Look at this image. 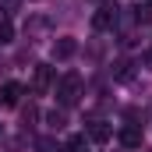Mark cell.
<instances>
[{"label":"cell","instance_id":"cell-12","mask_svg":"<svg viewBox=\"0 0 152 152\" xmlns=\"http://www.w3.org/2000/svg\"><path fill=\"white\" fill-rule=\"evenodd\" d=\"M36 145H39V152H57V142L53 138H39Z\"/></svg>","mask_w":152,"mask_h":152},{"label":"cell","instance_id":"cell-6","mask_svg":"<svg viewBox=\"0 0 152 152\" xmlns=\"http://www.w3.org/2000/svg\"><path fill=\"white\" fill-rule=\"evenodd\" d=\"M110 134L113 131H110L106 120H88V142H99L103 145V142H110Z\"/></svg>","mask_w":152,"mask_h":152},{"label":"cell","instance_id":"cell-9","mask_svg":"<svg viewBox=\"0 0 152 152\" xmlns=\"http://www.w3.org/2000/svg\"><path fill=\"white\" fill-rule=\"evenodd\" d=\"M46 120H50V127H57V131H60V127L67 124V117H64V110H50V113H46Z\"/></svg>","mask_w":152,"mask_h":152},{"label":"cell","instance_id":"cell-10","mask_svg":"<svg viewBox=\"0 0 152 152\" xmlns=\"http://www.w3.org/2000/svg\"><path fill=\"white\" fill-rule=\"evenodd\" d=\"M11 39H14V25L7 18H0V42H11Z\"/></svg>","mask_w":152,"mask_h":152},{"label":"cell","instance_id":"cell-1","mask_svg":"<svg viewBox=\"0 0 152 152\" xmlns=\"http://www.w3.org/2000/svg\"><path fill=\"white\" fill-rule=\"evenodd\" d=\"M81 92H85V85H81V75H75V71H67V75L57 81V103L64 110L81 103Z\"/></svg>","mask_w":152,"mask_h":152},{"label":"cell","instance_id":"cell-5","mask_svg":"<svg viewBox=\"0 0 152 152\" xmlns=\"http://www.w3.org/2000/svg\"><path fill=\"white\" fill-rule=\"evenodd\" d=\"M75 53H78V42H75L71 36H64V39L53 42V57H57V60H71Z\"/></svg>","mask_w":152,"mask_h":152},{"label":"cell","instance_id":"cell-13","mask_svg":"<svg viewBox=\"0 0 152 152\" xmlns=\"http://www.w3.org/2000/svg\"><path fill=\"white\" fill-rule=\"evenodd\" d=\"M0 138H4V124H0Z\"/></svg>","mask_w":152,"mask_h":152},{"label":"cell","instance_id":"cell-4","mask_svg":"<svg viewBox=\"0 0 152 152\" xmlns=\"http://www.w3.org/2000/svg\"><path fill=\"white\" fill-rule=\"evenodd\" d=\"M21 96H25V88H21L18 81L0 85V106H18V103H21Z\"/></svg>","mask_w":152,"mask_h":152},{"label":"cell","instance_id":"cell-3","mask_svg":"<svg viewBox=\"0 0 152 152\" xmlns=\"http://www.w3.org/2000/svg\"><path fill=\"white\" fill-rule=\"evenodd\" d=\"M50 85H53V67L50 64H36V71H32V92L42 96Z\"/></svg>","mask_w":152,"mask_h":152},{"label":"cell","instance_id":"cell-7","mask_svg":"<svg viewBox=\"0 0 152 152\" xmlns=\"http://www.w3.org/2000/svg\"><path fill=\"white\" fill-rule=\"evenodd\" d=\"M120 145L124 149H142V127H124L120 131Z\"/></svg>","mask_w":152,"mask_h":152},{"label":"cell","instance_id":"cell-2","mask_svg":"<svg viewBox=\"0 0 152 152\" xmlns=\"http://www.w3.org/2000/svg\"><path fill=\"white\" fill-rule=\"evenodd\" d=\"M117 11H120V7H113V4H103V7H99V11L92 14V25H96L99 32H106V28H113V25H117V18H120Z\"/></svg>","mask_w":152,"mask_h":152},{"label":"cell","instance_id":"cell-8","mask_svg":"<svg viewBox=\"0 0 152 152\" xmlns=\"http://www.w3.org/2000/svg\"><path fill=\"white\" fill-rule=\"evenodd\" d=\"M64 152H88V138L85 134H71L67 145H64Z\"/></svg>","mask_w":152,"mask_h":152},{"label":"cell","instance_id":"cell-11","mask_svg":"<svg viewBox=\"0 0 152 152\" xmlns=\"http://www.w3.org/2000/svg\"><path fill=\"white\" fill-rule=\"evenodd\" d=\"M36 117H39V110H36V106H25V110H21V124L28 127V124H32Z\"/></svg>","mask_w":152,"mask_h":152},{"label":"cell","instance_id":"cell-14","mask_svg":"<svg viewBox=\"0 0 152 152\" xmlns=\"http://www.w3.org/2000/svg\"><path fill=\"white\" fill-rule=\"evenodd\" d=\"M149 64H152V50H149Z\"/></svg>","mask_w":152,"mask_h":152}]
</instances>
